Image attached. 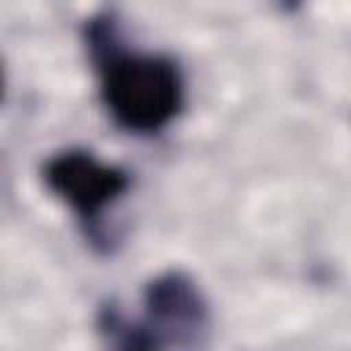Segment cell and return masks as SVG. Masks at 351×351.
<instances>
[{
	"mask_svg": "<svg viewBox=\"0 0 351 351\" xmlns=\"http://www.w3.org/2000/svg\"><path fill=\"white\" fill-rule=\"evenodd\" d=\"M145 324L154 335L167 346H197L208 329V307L195 285V280L184 271H165L145 285Z\"/></svg>",
	"mask_w": 351,
	"mask_h": 351,
	"instance_id": "obj_3",
	"label": "cell"
},
{
	"mask_svg": "<svg viewBox=\"0 0 351 351\" xmlns=\"http://www.w3.org/2000/svg\"><path fill=\"white\" fill-rule=\"evenodd\" d=\"M44 181L88 225H96L101 211L129 189V176L121 167L104 165L88 151H60L47 159Z\"/></svg>",
	"mask_w": 351,
	"mask_h": 351,
	"instance_id": "obj_2",
	"label": "cell"
},
{
	"mask_svg": "<svg viewBox=\"0 0 351 351\" xmlns=\"http://www.w3.org/2000/svg\"><path fill=\"white\" fill-rule=\"evenodd\" d=\"M88 47L101 77V99L123 129L151 134L178 115L184 82L170 58L123 49L110 16L90 19Z\"/></svg>",
	"mask_w": 351,
	"mask_h": 351,
	"instance_id": "obj_1",
	"label": "cell"
},
{
	"mask_svg": "<svg viewBox=\"0 0 351 351\" xmlns=\"http://www.w3.org/2000/svg\"><path fill=\"white\" fill-rule=\"evenodd\" d=\"M101 329L110 335L112 351H162L165 348V343L154 335V329L145 321L132 324L118 310L101 313Z\"/></svg>",
	"mask_w": 351,
	"mask_h": 351,
	"instance_id": "obj_4",
	"label": "cell"
}]
</instances>
